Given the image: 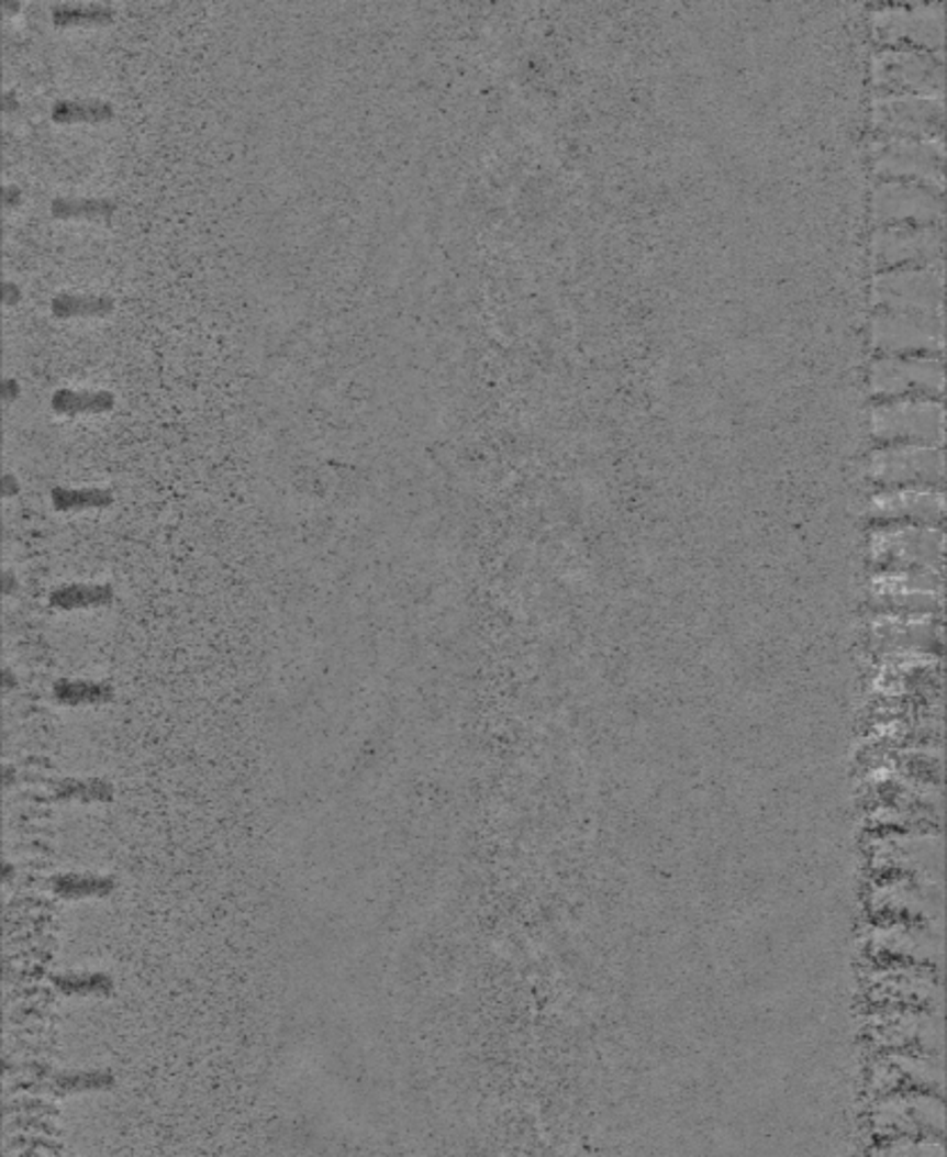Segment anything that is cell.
<instances>
[{
	"mask_svg": "<svg viewBox=\"0 0 947 1157\" xmlns=\"http://www.w3.org/2000/svg\"><path fill=\"white\" fill-rule=\"evenodd\" d=\"M873 1131L882 1139L943 1137L945 1108L940 1094L923 1090L887 1092L873 1108Z\"/></svg>",
	"mask_w": 947,
	"mask_h": 1157,
	"instance_id": "1",
	"label": "cell"
},
{
	"mask_svg": "<svg viewBox=\"0 0 947 1157\" xmlns=\"http://www.w3.org/2000/svg\"><path fill=\"white\" fill-rule=\"evenodd\" d=\"M943 405L932 398H891L873 410V430L884 438H916V442H940Z\"/></svg>",
	"mask_w": 947,
	"mask_h": 1157,
	"instance_id": "2",
	"label": "cell"
},
{
	"mask_svg": "<svg viewBox=\"0 0 947 1157\" xmlns=\"http://www.w3.org/2000/svg\"><path fill=\"white\" fill-rule=\"evenodd\" d=\"M871 1033L891 1052L921 1049L925 1054H940L943 1047V1020L938 1011L889 1009L873 1015Z\"/></svg>",
	"mask_w": 947,
	"mask_h": 1157,
	"instance_id": "3",
	"label": "cell"
},
{
	"mask_svg": "<svg viewBox=\"0 0 947 1157\" xmlns=\"http://www.w3.org/2000/svg\"><path fill=\"white\" fill-rule=\"evenodd\" d=\"M880 299L891 312H912L940 319L943 274L940 267L900 269L878 278Z\"/></svg>",
	"mask_w": 947,
	"mask_h": 1157,
	"instance_id": "4",
	"label": "cell"
},
{
	"mask_svg": "<svg viewBox=\"0 0 947 1157\" xmlns=\"http://www.w3.org/2000/svg\"><path fill=\"white\" fill-rule=\"evenodd\" d=\"M878 82L900 96L940 98L943 62L916 51H891L878 59Z\"/></svg>",
	"mask_w": 947,
	"mask_h": 1157,
	"instance_id": "5",
	"label": "cell"
},
{
	"mask_svg": "<svg viewBox=\"0 0 947 1157\" xmlns=\"http://www.w3.org/2000/svg\"><path fill=\"white\" fill-rule=\"evenodd\" d=\"M873 387L891 398H918V391L938 398L943 391V363L938 357L880 360L873 369Z\"/></svg>",
	"mask_w": 947,
	"mask_h": 1157,
	"instance_id": "6",
	"label": "cell"
},
{
	"mask_svg": "<svg viewBox=\"0 0 947 1157\" xmlns=\"http://www.w3.org/2000/svg\"><path fill=\"white\" fill-rule=\"evenodd\" d=\"M873 1081L887 1092L898 1090H923L940 1094L943 1090V1058L940 1054H916V1052H891L878 1067Z\"/></svg>",
	"mask_w": 947,
	"mask_h": 1157,
	"instance_id": "7",
	"label": "cell"
},
{
	"mask_svg": "<svg viewBox=\"0 0 947 1157\" xmlns=\"http://www.w3.org/2000/svg\"><path fill=\"white\" fill-rule=\"evenodd\" d=\"M878 123L900 136L940 134L943 102L934 96H889L878 102Z\"/></svg>",
	"mask_w": 947,
	"mask_h": 1157,
	"instance_id": "8",
	"label": "cell"
},
{
	"mask_svg": "<svg viewBox=\"0 0 947 1157\" xmlns=\"http://www.w3.org/2000/svg\"><path fill=\"white\" fill-rule=\"evenodd\" d=\"M940 162L943 149L940 141H916L910 136H893L884 145L880 164L889 173L904 177H923L927 181H940Z\"/></svg>",
	"mask_w": 947,
	"mask_h": 1157,
	"instance_id": "9",
	"label": "cell"
},
{
	"mask_svg": "<svg viewBox=\"0 0 947 1157\" xmlns=\"http://www.w3.org/2000/svg\"><path fill=\"white\" fill-rule=\"evenodd\" d=\"M940 324L943 322L938 316L889 312L887 316H878V340L889 348H914L925 344H934L938 348L943 342Z\"/></svg>",
	"mask_w": 947,
	"mask_h": 1157,
	"instance_id": "10",
	"label": "cell"
},
{
	"mask_svg": "<svg viewBox=\"0 0 947 1157\" xmlns=\"http://www.w3.org/2000/svg\"><path fill=\"white\" fill-rule=\"evenodd\" d=\"M943 241L940 231L932 229H918V226H895L889 229L887 235L878 243V254L887 258V263L898 260H925L929 254H940Z\"/></svg>",
	"mask_w": 947,
	"mask_h": 1157,
	"instance_id": "11",
	"label": "cell"
},
{
	"mask_svg": "<svg viewBox=\"0 0 947 1157\" xmlns=\"http://www.w3.org/2000/svg\"><path fill=\"white\" fill-rule=\"evenodd\" d=\"M876 468L884 477H929L940 475L943 459L938 448L904 444L882 450L876 457Z\"/></svg>",
	"mask_w": 947,
	"mask_h": 1157,
	"instance_id": "12",
	"label": "cell"
},
{
	"mask_svg": "<svg viewBox=\"0 0 947 1157\" xmlns=\"http://www.w3.org/2000/svg\"><path fill=\"white\" fill-rule=\"evenodd\" d=\"M880 204H889V209H884V215H891L893 220H904V218H921L923 213H940V204L938 199H932L927 194V190H921L916 186H910V183H889L880 190Z\"/></svg>",
	"mask_w": 947,
	"mask_h": 1157,
	"instance_id": "13",
	"label": "cell"
},
{
	"mask_svg": "<svg viewBox=\"0 0 947 1157\" xmlns=\"http://www.w3.org/2000/svg\"><path fill=\"white\" fill-rule=\"evenodd\" d=\"M936 8H918V10H891L889 14L893 16L891 21L887 19H880L882 23H891V27L887 30V34H891V38H900V36H910V38H921V42H936L940 44V34H943V19H940V12L932 16Z\"/></svg>",
	"mask_w": 947,
	"mask_h": 1157,
	"instance_id": "14",
	"label": "cell"
},
{
	"mask_svg": "<svg viewBox=\"0 0 947 1157\" xmlns=\"http://www.w3.org/2000/svg\"><path fill=\"white\" fill-rule=\"evenodd\" d=\"M53 410L66 416L100 414L115 405L111 391L104 389H59L53 393Z\"/></svg>",
	"mask_w": 947,
	"mask_h": 1157,
	"instance_id": "15",
	"label": "cell"
},
{
	"mask_svg": "<svg viewBox=\"0 0 947 1157\" xmlns=\"http://www.w3.org/2000/svg\"><path fill=\"white\" fill-rule=\"evenodd\" d=\"M57 123H107L113 118V104L100 98L57 100L51 109Z\"/></svg>",
	"mask_w": 947,
	"mask_h": 1157,
	"instance_id": "16",
	"label": "cell"
},
{
	"mask_svg": "<svg viewBox=\"0 0 947 1157\" xmlns=\"http://www.w3.org/2000/svg\"><path fill=\"white\" fill-rule=\"evenodd\" d=\"M115 202L109 197H55L51 211L62 220H109L115 213Z\"/></svg>",
	"mask_w": 947,
	"mask_h": 1157,
	"instance_id": "17",
	"label": "cell"
},
{
	"mask_svg": "<svg viewBox=\"0 0 947 1157\" xmlns=\"http://www.w3.org/2000/svg\"><path fill=\"white\" fill-rule=\"evenodd\" d=\"M51 305L57 316H102V314L113 312L115 299L107 294L62 292L53 299Z\"/></svg>",
	"mask_w": 947,
	"mask_h": 1157,
	"instance_id": "18",
	"label": "cell"
},
{
	"mask_svg": "<svg viewBox=\"0 0 947 1157\" xmlns=\"http://www.w3.org/2000/svg\"><path fill=\"white\" fill-rule=\"evenodd\" d=\"M871 1157H945L943 1137H893L882 1139Z\"/></svg>",
	"mask_w": 947,
	"mask_h": 1157,
	"instance_id": "19",
	"label": "cell"
},
{
	"mask_svg": "<svg viewBox=\"0 0 947 1157\" xmlns=\"http://www.w3.org/2000/svg\"><path fill=\"white\" fill-rule=\"evenodd\" d=\"M115 10L107 3H59L53 8V21L59 25H93L113 21Z\"/></svg>",
	"mask_w": 947,
	"mask_h": 1157,
	"instance_id": "20",
	"label": "cell"
},
{
	"mask_svg": "<svg viewBox=\"0 0 947 1157\" xmlns=\"http://www.w3.org/2000/svg\"><path fill=\"white\" fill-rule=\"evenodd\" d=\"M53 500L59 509H89L107 507L113 496L107 489H55Z\"/></svg>",
	"mask_w": 947,
	"mask_h": 1157,
	"instance_id": "21",
	"label": "cell"
},
{
	"mask_svg": "<svg viewBox=\"0 0 947 1157\" xmlns=\"http://www.w3.org/2000/svg\"><path fill=\"white\" fill-rule=\"evenodd\" d=\"M113 1083V1079L109 1073H91V1071H80V1073H59L55 1076L53 1081V1090L55 1092H82V1090H102V1088H109Z\"/></svg>",
	"mask_w": 947,
	"mask_h": 1157,
	"instance_id": "22",
	"label": "cell"
},
{
	"mask_svg": "<svg viewBox=\"0 0 947 1157\" xmlns=\"http://www.w3.org/2000/svg\"><path fill=\"white\" fill-rule=\"evenodd\" d=\"M59 986L68 994H75V992L96 994V992H107L109 990V981L104 977H100V975H91V979H85V977H80V979H64Z\"/></svg>",
	"mask_w": 947,
	"mask_h": 1157,
	"instance_id": "23",
	"label": "cell"
},
{
	"mask_svg": "<svg viewBox=\"0 0 947 1157\" xmlns=\"http://www.w3.org/2000/svg\"><path fill=\"white\" fill-rule=\"evenodd\" d=\"M19 299H21V290H19L14 283L8 281V283L3 286V301H5L8 305H14V303H19Z\"/></svg>",
	"mask_w": 947,
	"mask_h": 1157,
	"instance_id": "24",
	"label": "cell"
},
{
	"mask_svg": "<svg viewBox=\"0 0 947 1157\" xmlns=\"http://www.w3.org/2000/svg\"><path fill=\"white\" fill-rule=\"evenodd\" d=\"M3 396H5V398H10V401H12V398H16V396H19V385H16V380L8 378V380L3 382Z\"/></svg>",
	"mask_w": 947,
	"mask_h": 1157,
	"instance_id": "25",
	"label": "cell"
},
{
	"mask_svg": "<svg viewBox=\"0 0 947 1157\" xmlns=\"http://www.w3.org/2000/svg\"><path fill=\"white\" fill-rule=\"evenodd\" d=\"M3 194H5V199H8V204H14V202H19V199H21V190L14 188V186H8Z\"/></svg>",
	"mask_w": 947,
	"mask_h": 1157,
	"instance_id": "26",
	"label": "cell"
},
{
	"mask_svg": "<svg viewBox=\"0 0 947 1157\" xmlns=\"http://www.w3.org/2000/svg\"><path fill=\"white\" fill-rule=\"evenodd\" d=\"M3 104H5L8 109H14V107H16V98H14L12 91H8V93L3 96Z\"/></svg>",
	"mask_w": 947,
	"mask_h": 1157,
	"instance_id": "27",
	"label": "cell"
},
{
	"mask_svg": "<svg viewBox=\"0 0 947 1157\" xmlns=\"http://www.w3.org/2000/svg\"><path fill=\"white\" fill-rule=\"evenodd\" d=\"M5 10L14 12V10H19V3H5Z\"/></svg>",
	"mask_w": 947,
	"mask_h": 1157,
	"instance_id": "28",
	"label": "cell"
}]
</instances>
